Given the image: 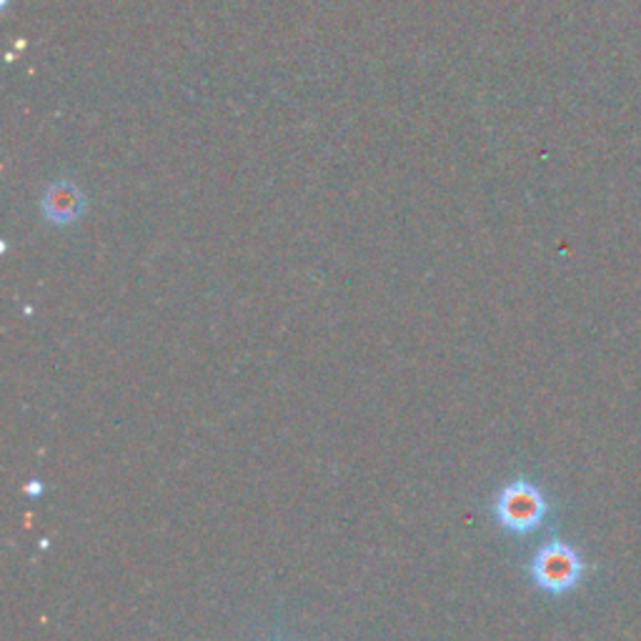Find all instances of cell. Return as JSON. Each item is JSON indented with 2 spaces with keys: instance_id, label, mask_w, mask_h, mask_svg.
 <instances>
[{
  "instance_id": "cell-3",
  "label": "cell",
  "mask_w": 641,
  "mask_h": 641,
  "mask_svg": "<svg viewBox=\"0 0 641 641\" xmlns=\"http://www.w3.org/2000/svg\"><path fill=\"white\" fill-rule=\"evenodd\" d=\"M45 213L53 221H73L81 213V201H78V193L73 189H66V185H58V189H53L49 193V199H45Z\"/></svg>"
},
{
  "instance_id": "cell-1",
  "label": "cell",
  "mask_w": 641,
  "mask_h": 641,
  "mask_svg": "<svg viewBox=\"0 0 641 641\" xmlns=\"http://www.w3.org/2000/svg\"><path fill=\"white\" fill-rule=\"evenodd\" d=\"M496 519L499 524L514 534H528L544 522L546 499L534 484L519 479L496 496Z\"/></svg>"
},
{
  "instance_id": "cell-2",
  "label": "cell",
  "mask_w": 641,
  "mask_h": 641,
  "mask_svg": "<svg viewBox=\"0 0 641 641\" xmlns=\"http://www.w3.org/2000/svg\"><path fill=\"white\" fill-rule=\"evenodd\" d=\"M581 569L584 566L579 554L562 542L542 546L532 562L534 581L552 594H564L574 589L576 581L581 579Z\"/></svg>"
}]
</instances>
